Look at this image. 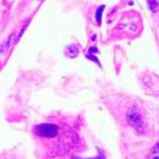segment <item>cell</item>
Returning a JSON list of instances; mask_svg holds the SVG:
<instances>
[{
	"label": "cell",
	"instance_id": "obj_3",
	"mask_svg": "<svg viewBox=\"0 0 159 159\" xmlns=\"http://www.w3.org/2000/svg\"><path fill=\"white\" fill-rule=\"evenodd\" d=\"M65 54H66V56H69V57H75V56H78V54H79V50H78L76 46L70 45V46L66 47Z\"/></svg>",
	"mask_w": 159,
	"mask_h": 159
},
{
	"label": "cell",
	"instance_id": "obj_1",
	"mask_svg": "<svg viewBox=\"0 0 159 159\" xmlns=\"http://www.w3.org/2000/svg\"><path fill=\"white\" fill-rule=\"evenodd\" d=\"M126 117H127V122H129V125H130L131 127H134V129L139 132V134L144 131V129H145L144 118H143V116L140 115V112L138 111V108L131 107V108L127 111Z\"/></svg>",
	"mask_w": 159,
	"mask_h": 159
},
{
	"label": "cell",
	"instance_id": "obj_7",
	"mask_svg": "<svg viewBox=\"0 0 159 159\" xmlns=\"http://www.w3.org/2000/svg\"><path fill=\"white\" fill-rule=\"evenodd\" d=\"M96 159H98V158H96Z\"/></svg>",
	"mask_w": 159,
	"mask_h": 159
},
{
	"label": "cell",
	"instance_id": "obj_2",
	"mask_svg": "<svg viewBox=\"0 0 159 159\" xmlns=\"http://www.w3.org/2000/svg\"><path fill=\"white\" fill-rule=\"evenodd\" d=\"M57 131H59L57 126L52 124H42L34 127V132L38 136H42V138H54L56 136Z\"/></svg>",
	"mask_w": 159,
	"mask_h": 159
},
{
	"label": "cell",
	"instance_id": "obj_5",
	"mask_svg": "<svg viewBox=\"0 0 159 159\" xmlns=\"http://www.w3.org/2000/svg\"><path fill=\"white\" fill-rule=\"evenodd\" d=\"M148 4L153 13H157L159 10V0H148Z\"/></svg>",
	"mask_w": 159,
	"mask_h": 159
},
{
	"label": "cell",
	"instance_id": "obj_6",
	"mask_svg": "<svg viewBox=\"0 0 159 159\" xmlns=\"http://www.w3.org/2000/svg\"><path fill=\"white\" fill-rule=\"evenodd\" d=\"M103 10H104V5L99 7V8H98V10H97V13H96V19H97V23H98V24H101V20H102V13H103Z\"/></svg>",
	"mask_w": 159,
	"mask_h": 159
},
{
	"label": "cell",
	"instance_id": "obj_4",
	"mask_svg": "<svg viewBox=\"0 0 159 159\" xmlns=\"http://www.w3.org/2000/svg\"><path fill=\"white\" fill-rule=\"evenodd\" d=\"M148 159H159V141L153 147V149H152L150 155L148 157Z\"/></svg>",
	"mask_w": 159,
	"mask_h": 159
}]
</instances>
